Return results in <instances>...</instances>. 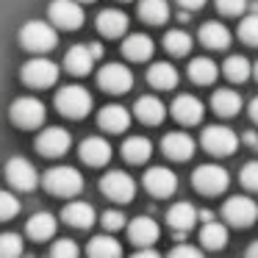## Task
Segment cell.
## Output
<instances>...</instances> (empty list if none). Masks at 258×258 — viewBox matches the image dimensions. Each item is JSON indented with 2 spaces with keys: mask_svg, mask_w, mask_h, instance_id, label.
I'll return each mask as SVG.
<instances>
[{
  "mask_svg": "<svg viewBox=\"0 0 258 258\" xmlns=\"http://www.w3.org/2000/svg\"><path fill=\"white\" fill-rule=\"evenodd\" d=\"M247 255H250V258H258V241H255V244H250V250H247Z\"/></svg>",
  "mask_w": 258,
  "mask_h": 258,
  "instance_id": "48",
  "label": "cell"
},
{
  "mask_svg": "<svg viewBox=\"0 0 258 258\" xmlns=\"http://www.w3.org/2000/svg\"><path fill=\"white\" fill-rule=\"evenodd\" d=\"M145 189L153 197H169L178 189V175L167 167H153L145 172Z\"/></svg>",
  "mask_w": 258,
  "mask_h": 258,
  "instance_id": "14",
  "label": "cell"
},
{
  "mask_svg": "<svg viewBox=\"0 0 258 258\" xmlns=\"http://www.w3.org/2000/svg\"><path fill=\"white\" fill-rule=\"evenodd\" d=\"M147 84L156 86V89H175V84H178V70L169 61H156L147 70Z\"/></svg>",
  "mask_w": 258,
  "mask_h": 258,
  "instance_id": "29",
  "label": "cell"
},
{
  "mask_svg": "<svg viewBox=\"0 0 258 258\" xmlns=\"http://www.w3.org/2000/svg\"><path fill=\"white\" fill-rule=\"evenodd\" d=\"M252 78H255V81H258V61H255V64H252Z\"/></svg>",
  "mask_w": 258,
  "mask_h": 258,
  "instance_id": "49",
  "label": "cell"
},
{
  "mask_svg": "<svg viewBox=\"0 0 258 258\" xmlns=\"http://www.w3.org/2000/svg\"><path fill=\"white\" fill-rule=\"evenodd\" d=\"M211 108L219 117H236L241 111V97L233 89H217L211 95Z\"/></svg>",
  "mask_w": 258,
  "mask_h": 258,
  "instance_id": "28",
  "label": "cell"
},
{
  "mask_svg": "<svg viewBox=\"0 0 258 258\" xmlns=\"http://www.w3.org/2000/svg\"><path fill=\"white\" fill-rule=\"evenodd\" d=\"M222 73H225V78L233 81V84H244V81L252 75V67H250V61H247L244 56H230L228 61H225Z\"/></svg>",
  "mask_w": 258,
  "mask_h": 258,
  "instance_id": "36",
  "label": "cell"
},
{
  "mask_svg": "<svg viewBox=\"0 0 258 258\" xmlns=\"http://www.w3.org/2000/svg\"><path fill=\"white\" fill-rule=\"evenodd\" d=\"M92 103H95L92 95L78 84H70V86H64V89L56 92L58 114H64V117H70V119H84L86 114L92 111Z\"/></svg>",
  "mask_w": 258,
  "mask_h": 258,
  "instance_id": "2",
  "label": "cell"
},
{
  "mask_svg": "<svg viewBox=\"0 0 258 258\" xmlns=\"http://www.w3.org/2000/svg\"><path fill=\"white\" fill-rule=\"evenodd\" d=\"M56 42H58L56 28L45 20H31L20 28V45L31 53H47L56 47Z\"/></svg>",
  "mask_w": 258,
  "mask_h": 258,
  "instance_id": "1",
  "label": "cell"
},
{
  "mask_svg": "<svg viewBox=\"0 0 258 258\" xmlns=\"http://www.w3.org/2000/svg\"><path fill=\"white\" fill-rule=\"evenodd\" d=\"M97 125H100L103 131H108V134H122V131L131 125V111L125 106L111 103V106H106L100 114H97Z\"/></svg>",
  "mask_w": 258,
  "mask_h": 258,
  "instance_id": "21",
  "label": "cell"
},
{
  "mask_svg": "<svg viewBox=\"0 0 258 258\" xmlns=\"http://www.w3.org/2000/svg\"><path fill=\"white\" fill-rule=\"evenodd\" d=\"M244 145H250L252 150H258V134H252V131H247V134H244Z\"/></svg>",
  "mask_w": 258,
  "mask_h": 258,
  "instance_id": "46",
  "label": "cell"
},
{
  "mask_svg": "<svg viewBox=\"0 0 258 258\" xmlns=\"http://www.w3.org/2000/svg\"><path fill=\"white\" fill-rule=\"evenodd\" d=\"M23 252V236L17 233H0V258H14Z\"/></svg>",
  "mask_w": 258,
  "mask_h": 258,
  "instance_id": "38",
  "label": "cell"
},
{
  "mask_svg": "<svg viewBox=\"0 0 258 258\" xmlns=\"http://www.w3.org/2000/svg\"><path fill=\"white\" fill-rule=\"evenodd\" d=\"M20 211V200L12 195V191H0V222L6 219H14V214Z\"/></svg>",
  "mask_w": 258,
  "mask_h": 258,
  "instance_id": "39",
  "label": "cell"
},
{
  "mask_svg": "<svg viewBox=\"0 0 258 258\" xmlns=\"http://www.w3.org/2000/svg\"><path fill=\"white\" fill-rule=\"evenodd\" d=\"M161 150L172 161H189L195 156V139L189 134H183V131H172V134H167L161 139Z\"/></svg>",
  "mask_w": 258,
  "mask_h": 258,
  "instance_id": "15",
  "label": "cell"
},
{
  "mask_svg": "<svg viewBox=\"0 0 258 258\" xmlns=\"http://www.w3.org/2000/svg\"><path fill=\"white\" fill-rule=\"evenodd\" d=\"M64 67L73 75H89L92 67H95V53H92L89 45H75L67 50L64 56Z\"/></svg>",
  "mask_w": 258,
  "mask_h": 258,
  "instance_id": "22",
  "label": "cell"
},
{
  "mask_svg": "<svg viewBox=\"0 0 258 258\" xmlns=\"http://www.w3.org/2000/svg\"><path fill=\"white\" fill-rule=\"evenodd\" d=\"M78 3H95V0H78Z\"/></svg>",
  "mask_w": 258,
  "mask_h": 258,
  "instance_id": "50",
  "label": "cell"
},
{
  "mask_svg": "<svg viewBox=\"0 0 258 258\" xmlns=\"http://www.w3.org/2000/svg\"><path fill=\"white\" fill-rule=\"evenodd\" d=\"M180 6L186 9V12H195V9H200V6H206V0H178Z\"/></svg>",
  "mask_w": 258,
  "mask_h": 258,
  "instance_id": "45",
  "label": "cell"
},
{
  "mask_svg": "<svg viewBox=\"0 0 258 258\" xmlns=\"http://www.w3.org/2000/svg\"><path fill=\"white\" fill-rule=\"evenodd\" d=\"M167 117V108H164V103L158 100V97L153 95H142L139 100H136V119L145 125H161V119Z\"/></svg>",
  "mask_w": 258,
  "mask_h": 258,
  "instance_id": "24",
  "label": "cell"
},
{
  "mask_svg": "<svg viewBox=\"0 0 258 258\" xmlns=\"http://www.w3.org/2000/svg\"><path fill=\"white\" fill-rule=\"evenodd\" d=\"M64 222L73 225V228H92L95 225V208H92V203H84V200H73L64 206Z\"/></svg>",
  "mask_w": 258,
  "mask_h": 258,
  "instance_id": "23",
  "label": "cell"
},
{
  "mask_svg": "<svg viewBox=\"0 0 258 258\" xmlns=\"http://www.w3.org/2000/svg\"><path fill=\"white\" fill-rule=\"evenodd\" d=\"M122 156L128 164H145L153 156V142L147 136H128L122 142Z\"/></svg>",
  "mask_w": 258,
  "mask_h": 258,
  "instance_id": "27",
  "label": "cell"
},
{
  "mask_svg": "<svg viewBox=\"0 0 258 258\" xmlns=\"http://www.w3.org/2000/svg\"><path fill=\"white\" fill-rule=\"evenodd\" d=\"M169 255L172 258H197L200 255V247H191V244H183V241H180V244H175L172 250H169Z\"/></svg>",
  "mask_w": 258,
  "mask_h": 258,
  "instance_id": "44",
  "label": "cell"
},
{
  "mask_svg": "<svg viewBox=\"0 0 258 258\" xmlns=\"http://www.w3.org/2000/svg\"><path fill=\"white\" fill-rule=\"evenodd\" d=\"M139 17L150 25H164L169 20L167 0H139Z\"/></svg>",
  "mask_w": 258,
  "mask_h": 258,
  "instance_id": "33",
  "label": "cell"
},
{
  "mask_svg": "<svg viewBox=\"0 0 258 258\" xmlns=\"http://www.w3.org/2000/svg\"><path fill=\"white\" fill-rule=\"evenodd\" d=\"M97 31L108 39H117L128 31V14L119 12V9H103L97 14Z\"/></svg>",
  "mask_w": 258,
  "mask_h": 258,
  "instance_id": "20",
  "label": "cell"
},
{
  "mask_svg": "<svg viewBox=\"0 0 258 258\" xmlns=\"http://www.w3.org/2000/svg\"><path fill=\"white\" fill-rule=\"evenodd\" d=\"M100 222H103V228H106V230H111V233H114V230L125 228V225H128V219H125L122 211H117V208H108V211H103Z\"/></svg>",
  "mask_w": 258,
  "mask_h": 258,
  "instance_id": "41",
  "label": "cell"
},
{
  "mask_svg": "<svg viewBox=\"0 0 258 258\" xmlns=\"http://www.w3.org/2000/svg\"><path fill=\"white\" fill-rule=\"evenodd\" d=\"M97 84L103 92H111V95H122L134 86V75L125 64H103L100 73H97Z\"/></svg>",
  "mask_w": 258,
  "mask_h": 258,
  "instance_id": "11",
  "label": "cell"
},
{
  "mask_svg": "<svg viewBox=\"0 0 258 258\" xmlns=\"http://www.w3.org/2000/svg\"><path fill=\"white\" fill-rule=\"evenodd\" d=\"M81 161L89 164V167H106L108 158H111V145H108L103 136H89V139L81 142Z\"/></svg>",
  "mask_w": 258,
  "mask_h": 258,
  "instance_id": "17",
  "label": "cell"
},
{
  "mask_svg": "<svg viewBox=\"0 0 258 258\" xmlns=\"http://www.w3.org/2000/svg\"><path fill=\"white\" fill-rule=\"evenodd\" d=\"M47 14H50L53 25L64 31H75L84 25V6L78 0H53Z\"/></svg>",
  "mask_w": 258,
  "mask_h": 258,
  "instance_id": "10",
  "label": "cell"
},
{
  "mask_svg": "<svg viewBox=\"0 0 258 258\" xmlns=\"http://www.w3.org/2000/svg\"><path fill=\"white\" fill-rule=\"evenodd\" d=\"M50 252L56 258H75V255H78V244H75L73 239H58L56 244H53Z\"/></svg>",
  "mask_w": 258,
  "mask_h": 258,
  "instance_id": "43",
  "label": "cell"
},
{
  "mask_svg": "<svg viewBox=\"0 0 258 258\" xmlns=\"http://www.w3.org/2000/svg\"><path fill=\"white\" fill-rule=\"evenodd\" d=\"M200 241L208 250H222V247L228 244V228H225L222 222H217V219H208L200 228Z\"/></svg>",
  "mask_w": 258,
  "mask_h": 258,
  "instance_id": "31",
  "label": "cell"
},
{
  "mask_svg": "<svg viewBox=\"0 0 258 258\" xmlns=\"http://www.w3.org/2000/svg\"><path fill=\"white\" fill-rule=\"evenodd\" d=\"M167 222H169V228L178 233V239H183V233H189L197 225V208L191 206V203H175L167 211Z\"/></svg>",
  "mask_w": 258,
  "mask_h": 258,
  "instance_id": "19",
  "label": "cell"
},
{
  "mask_svg": "<svg viewBox=\"0 0 258 258\" xmlns=\"http://www.w3.org/2000/svg\"><path fill=\"white\" fill-rule=\"evenodd\" d=\"M219 75V67L211 61V58H191L189 64V78L195 81L197 86H211Z\"/></svg>",
  "mask_w": 258,
  "mask_h": 258,
  "instance_id": "32",
  "label": "cell"
},
{
  "mask_svg": "<svg viewBox=\"0 0 258 258\" xmlns=\"http://www.w3.org/2000/svg\"><path fill=\"white\" fill-rule=\"evenodd\" d=\"M222 217L228 219L230 225H236V228H250L258 219V203L252 200V197L236 195L222 206Z\"/></svg>",
  "mask_w": 258,
  "mask_h": 258,
  "instance_id": "8",
  "label": "cell"
},
{
  "mask_svg": "<svg viewBox=\"0 0 258 258\" xmlns=\"http://www.w3.org/2000/svg\"><path fill=\"white\" fill-rule=\"evenodd\" d=\"M128 236L136 247H156V241L161 239V228L150 217H136L134 222H128Z\"/></svg>",
  "mask_w": 258,
  "mask_h": 258,
  "instance_id": "16",
  "label": "cell"
},
{
  "mask_svg": "<svg viewBox=\"0 0 258 258\" xmlns=\"http://www.w3.org/2000/svg\"><path fill=\"white\" fill-rule=\"evenodd\" d=\"M239 180L247 191H258V161H247L244 167H241Z\"/></svg>",
  "mask_w": 258,
  "mask_h": 258,
  "instance_id": "40",
  "label": "cell"
},
{
  "mask_svg": "<svg viewBox=\"0 0 258 258\" xmlns=\"http://www.w3.org/2000/svg\"><path fill=\"white\" fill-rule=\"evenodd\" d=\"M203 114H206V108L195 95H178L172 100V117L180 125H197L203 119Z\"/></svg>",
  "mask_w": 258,
  "mask_h": 258,
  "instance_id": "18",
  "label": "cell"
},
{
  "mask_svg": "<svg viewBox=\"0 0 258 258\" xmlns=\"http://www.w3.org/2000/svg\"><path fill=\"white\" fill-rule=\"evenodd\" d=\"M9 117H12V122L17 125V128L34 131L45 122L47 108H45V103L36 100V97H17V100L12 103V108H9Z\"/></svg>",
  "mask_w": 258,
  "mask_h": 258,
  "instance_id": "4",
  "label": "cell"
},
{
  "mask_svg": "<svg viewBox=\"0 0 258 258\" xmlns=\"http://www.w3.org/2000/svg\"><path fill=\"white\" fill-rule=\"evenodd\" d=\"M239 39L250 47H258V12H252L239 23Z\"/></svg>",
  "mask_w": 258,
  "mask_h": 258,
  "instance_id": "37",
  "label": "cell"
},
{
  "mask_svg": "<svg viewBox=\"0 0 258 258\" xmlns=\"http://www.w3.org/2000/svg\"><path fill=\"white\" fill-rule=\"evenodd\" d=\"M247 9V0H217V12L225 17H239Z\"/></svg>",
  "mask_w": 258,
  "mask_h": 258,
  "instance_id": "42",
  "label": "cell"
},
{
  "mask_svg": "<svg viewBox=\"0 0 258 258\" xmlns=\"http://www.w3.org/2000/svg\"><path fill=\"white\" fill-rule=\"evenodd\" d=\"M86 250H89V255H95V258H117V255H122V247H119V241L114 239V236H95Z\"/></svg>",
  "mask_w": 258,
  "mask_h": 258,
  "instance_id": "35",
  "label": "cell"
},
{
  "mask_svg": "<svg viewBox=\"0 0 258 258\" xmlns=\"http://www.w3.org/2000/svg\"><path fill=\"white\" fill-rule=\"evenodd\" d=\"M230 183V175L228 169L217 167V164H203L191 172V186H195L200 195L206 197H214V195H222Z\"/></svg>",
  "mask_w": 258,
  "mask_h": 258,
  "instance_id": "5",
  "label": "cell"
},
{
  "mask_svg": "<svg viewBox=\"0 0 258 258\" xmlns=\"http://www.w3.org/2000/svg\"><path fill=\"white\" fill-rule=\"evenodd\" d=\"M20 78L31 86V89H47L58 81V64H53L50 58H31L23 70Z\"/></svg>",
  "mask_w": 258,
  "mask_h": 258,
  "instance_id": "7",
  "label": "cell"
},
{
  "mask_svg": "<svg viewBox=\"0 0 258 258\" xmlns=\"http://www.w3.org/2000/svg\"><path fill=\"white\" fill-rule=\"evenodd\" d=\"M100 191L114 203H131L136 197V180L122 169H111L100 178Z\"/></svg>",
  "mask_w": 258,
  "mask_h": 258,
  "instance_id": "6",
  "label": "cell"
},
{
  "mask_svg": "<svg viewBox=\"0 0 258 258\" xmlns=\"http://www.w3.org/2000/svg\"><path fill=\"white\" fill-rule=\"evenodd\" d=\"M203 147L211 156H233L239 147V136L228 128V125H211L203 131Z\"/></svg>",
  "mask_w": 258,
  "mask_h": 258,
  "instance_id": "9",
  "label": "cell"
},
{
  "mask_svg": "<svg viewBox=\"0 0 258 258\" xmlns=\"http://www.w3.org/2000/svg\"><path fill=\"white\" fill-rule=\"evenodd\" d=\"M200 42L211 50H225L230 45V31L222 23H206L200 28Z\"/></svg>",
  "mask_w": 258,
  "mask_h": 258,
  "instance_id": "30",
  "label": "cell"
},
{
  "mask_svg": "<svg viewBox=\"0 0 258 258\" xmlns=\"http://www.w3.org/2000/svg\"><path fill=\"white\" fill-rule=\"evenodd\" d=\"M250 119L258 125V97H252V103H250Z\"/></svg>",
  "mask_w": 258,
  "mask_h": 258,
  "instance_id": "47",
  "label": "cell"
},
{
  "mask_svg": "<svg viewBox=\"0 0 258 258\" xmlns=\"http://www.w3.org/2000/svg\"><path fill=\"white\" fill-rule=\"evenodd\" d=\"M56 228H58V222H56V217L53 214H47V211H39V214H34V217L28 219V236L34 241H47V239H53L56 236Z\"/></svg>",
  "mask_w": 258,
  "mask_h": 258,
  "instance_id": "26",
  "label": "cell"
},
{
  "mask_svg": "<svg viewBox=\"0 0 258 258\" xmlns=\"http://www.w3.org/2000/svg\"><path fill=\"white\" fill-rule=\"evenodd\" d=\"M73 147V136L67 128H45L36 136V150L47 158H58Z\"/></svg>",
  "mask_w": 258,
  "mask_h": 258,
  "instance_id": "13",
  "label": "cell"
},
{
  "mask_svg": "<svg viewBox=\"0 0 258 258\" xmlns=\"http://www.w3.org/2000/svg\"><path fill=\"white\" fill-rule=\"evenodd\" d=\"M164 47L169 56H189L191 53V36L180 28H172L164 34Z\"/></svg>",
  "mask_w": 258,
  "mask_h": 258,
  "instance_id": "34",
  "label": "cell"
},
{
  "mask_svg": "<svg viewBox=\"0 0 258 258\" xmlns=\"http://www.w3.org/2000/svg\"><path fill=\"white\" fill-rule=\"evenodd\" d=\"M153 50H156V45H153V39L147 34H131L122 42V56L128 61H147L153 56Z\"/></svg>",
  "mask_w": 258,
  "mask_h": 258,
  "instance_id": "25",
  "label": "cell"
},
{
  "mask_svg": "<svg viewBox=\"0 0 258 258\" xmlns=\"http://www.w3.org/2000/svg\"><path fill=\"white\" fill-rule=\"evenodd\" d=\"M42 183H45V189L56 197H75L84 189V175L75 167H53L45 172Z\"/></svg>",
  "mask_w": 258,
  "mask_h": 258,
  "instance_id": "3",
  "label": "cell"
},
{
  "mask_svg": "<svg viewBox=\"0 0 258 258\" xmlns=\"http://www.w3.org/2000/svg\"><path fill=\"white\" fill-rule=\"evenodd\" d=\"M6 178L17 191H31V189L39 186V172H36V167L28 158H20V156L6 164Z\"/></svg>",
  "mask_w": 258,
  "mask_h": 258,
  "instance_id": "12",
  "label": "cell"
}]
</instances>
